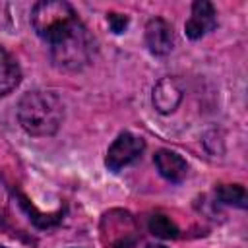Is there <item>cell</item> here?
I'll list each match as a JSON object with an SVG mask.
<instances>
[{
  "label": "cell",
  "instance_id": "cell-8",
  "mask_svg": "<svg viewBox=\"0 0 248 248\" xmlns=\"http://www.w3.org/2000/svg\"><path fill=\"white\" fill-rule=\"evenodd\" d=\"M182 99V87L174 78H163L153 87V105L159 112H172Z\"/></svg>",
  "mask_w": 248,
  "mask_h": 248
},
{
  "label": "cell",
  "instance_id": "cell-14",
  "mask_svg": "<svg viewBox=\"0 0 248 248\" xmlns=\"http://www.w3.org/2000/svg\"><path fill=\"white\" fill-rule=\"evenodd\" d=\"M107 21H108V27L114 31V33H124V29L128 27V16L124 14H116V12H110L107 14Z\"/></svg>",
  "mask_w": 248,
  "mask_h": 248
},
{
  "label": "cell",
  "instance_id": "cell-3",
  "mask_svg": "<svg viewBox=\"0 0 248 248\" xmlns=\"http://www.w3.org/2000/svg\"><path fill=\"white\" fill-rule=\"evenodd\" d=\"M95 41L79 21L68 35L52 43V60L64 70H79L93 58Z\"/></svg>",
  "mask_w": 248,
  "mask_h": 248
},
{
  "label": "cell",
  "instance_id": "cell-2",
  "mask_svg": "<svg viewBox=\"0 0 248 248\" xmlns=\"http://www.w3.org/2000/svg\"><path fill=\"white\" fill-rule=\"evenodd\" d=\"M31 23L37 35L52 45L54 41L68 35L79 23V19L68 2L43 0L37 2L31 10Z\"/></svg>",
  "mask_w": 248,
  "mask_h": 248
},
{
  "label": "cell",
  "instance_id": "cell-13",
  "mask_svg": "<svg viewBox=\"0 0 248 248\" xmlns=\"http://www.w3.org/2000/svg\"><path fill=\"white\" fill-rule=\"evenodd\" d=\"M149 232L159 236V238H176L178 236V227L174 225V221H170L167 215H153L149 219Z\"/></svg>",
  "mask_w": 248,
  "mask_h": 248
},
{
  "label": "cell",
  "instance_id": "cell-16",
  "mask_svg": "<svg viewBox=\"0 0 248 248\" xmlns=\"http://www.w3.org/2000/svg\"><path fill=\"white\" fill-rule=\"evenodd\" d=\"M0 248H6V246H0Z\"/></svg>",
  "mask_w": 248,
  "mask_h": 248
},
{
  "label": "cell",
  "instance_id": "cell-10",
  "mask_svg": "<svg viewBox=\"0 0 248 248\" xmlns=\"http://www.w3.org/2000/svg\"><path fill=\"white\" fill-rule=\"evenodd\" d=\"M19 79H21L19 64L4 46H0V97L14 91Z\"/></svg>",
  "mask_w": 248,
  "mask_h": 248
},
{
  "label": "cell",
  "instance_id": "cell-12",
  "mask_svg": "<svg viewBox=\"0 0 248 248\" xmlns=\"http://www.w3.org/2000/svg\"><path fill=\"white\" fill-rule=\"evenodd\" d=\"M17 198H19V203H21V207L27 211V215H29V219L37 225V227H50V225H54V223H58L60 221V217H62V211H58V213H52V215H46V213H41V211H37V207L25 198V196H21V194H17Z\"/></svg>",
  "mask_w": 248,
  "mask_h": 248
},
{
  "label": "cell",
  "instance_id": "cell-4",
  "mask_svg": "<svg viewBox=\"0 0 248 248\" xmlns=\"http://www.w3.org/2000/svg\"><path fill=\"white\" fill-rule=\"evenodd\" d=\"M101 238L108 248H136L140 232L128 211L112 209L101 219Z\"/></svg>",
  "mask_w": 248,
  "mask_h": 248
},
{
  "label": "cell",
  "instance_id": "cell-9",
  "mask_svg": "<svg viewBox=\"0 0 248 248\" xmlns=\"http://www.w3.org/2000/svg\"><path fill=\"white\" fill-rule=\"evenodd\" d=\"M153 161H155V167H157L159 174L163 178H167L169 182H180L188 174L186 161L180 155H176L174 151H170V149H159L155 153Z\"/></svg>",
  "mask_w": 248,
  "mask_h": 248
},
{
  "label": "cell",
  "instance_id": "cell-11",
  "mask_svg": "<svg viewBox=\"0 0 248 248\" xmlns=\"http://www.w3.org/2000/svg\"><path fill=\"white\" fill-rule=\"evenodd\" d=\"M217 198L223 203L238 205V207H246V200H248L246 190L240 184H221L217 188Z\"/></svg>",
  "mask_w": 248,
  "mask_h": 248
},
{
  "label": "cell",
  "instance_id": "cell-1",
  "mask_svg": "<svg viewBox=\"0 0 248 248\" xmlns=\"http://www.w3.org/2000/svg\"><path fill=\"white\" fill-rule=\"evenodd\" d=\"M17 118L27 134L52 136L62 124L64 107L54 93L31 91L21 97L17 105Z\"/></svg>",
  "mask_w": 248,
  "mask_h": 248
},
{
  "label": "cell",
  "instance_id": "cell-7",
  "mask_svg": "<svg viewBox=\"0 0 248 248\" xmlns=\"http://www.w3.org/2000/svg\"><path fill=\"white\" fill-rule=\"evenodd\" d=\"M145 43H147V46L153 54H157V56L169 54L174 46L172 25L169 21H165L163 17L149 19L147 25H145Z\"/></svg>",
  "mask_w": 248,
  "mask_h": 248
},
{
  "label": "cell",
  "instance_id": "cell-15",
  "mask_svg": "<svg viewBox=\"0 0 248 248\" xmlns=\"http://www.w3.org/2000/svg\"><path fill=\"white\" fill-rule=\"evenodd\" d=\"M147 248H167V246H163V244H149Z\"/></svg>",
  "mask_w": 248,
  "mask_h": 248
},
{
  "label": "cell",
  "instance_id": "cell-5",
  "mask_svg": "<svg viewBox=\"0 0 248 248\" xmlns=\"http://www.w3.org/2000/svg\"><path fill=\"white\" fill-rule=\"evenodd\" d=\"M143 149H145V141L141 138H138V136H134L130 132H124L108 147L105 163H107V167L110 170L116 172V170L124 169L126 165H130L132 161H136L141 155Z\"/></svg>",
  "mask_w": 248,
  "mask_h": 248
},
{
  "label": "cell",
  "instance_id": "cell-6",
  "mask_svg": "<svg viewBox=\"0 0 248 248\" xmlns=\"http://www.w3.org/2000/svg\"><path fill=\"white\" fill-rule=\"evenodd\" d=\"M215 23H217V14L213 4L207 0H198L192 6V14L184 29H186V35L196 41V39H202L205 33H209L215 27Z\"/></svg>",
  "mask_w": 248,
  "mask_h": 248
}]
</instances>
